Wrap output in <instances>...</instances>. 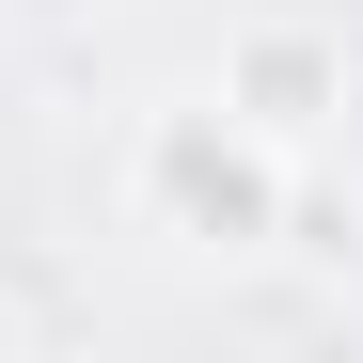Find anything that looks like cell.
Masks as SVG:
<instances>
[{"label":"cell","instance_id":"1","mask_svg":"<svg viewBox=\"0 0 363 363\" xmlns=\"http://www.w3.org/2000/svg\"><path fill=\"white\" fill-rule=\"evenodd\" d=\"M127 221L158 237V253L253 269V253H284V221H300V158L269 127H237L221 95H158L127 127Z\"/></svg>","mask_w":363,"mask_h":363},{"label":"cell","instance_id":"2","mask_svg":"<svg viewBox=\"0 0 363 363\" xmlns=\"http://www.w3.org/2000/svg\"><path fill=\"white\" fill-rule=\"evenodd\" d=\"M206 95L237 111V127H269L284 158H316V143L347 127V32H332V16H237Z\"/></svg>","mask_w":363,"mask_h":363},{"label":"cell","instance_id":"3","mask_svg":"<svg viewBox=\"0 0 363 363\" xmlns=\"http://www.w3.org/2000/svg\"><path fill=\"white\" fill-rule=\"evenodd\" d=\"M0 347H32V316H16V300H0Z\"/></svg>","mask_w":363,"mask_h":363}]
</instances>
